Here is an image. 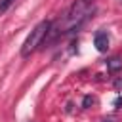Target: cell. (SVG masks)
<instances>
[{"mask_svg": "<svg viewBox=\"0 0 122 122\" xmlns=\"http://www.w3.org/2000/svg\"><path fill=\"white\" fill-rule=\"evenodd\" d=\"M13 2H15V0H0V15H2V13H6Z\"/></svg>", "mask_w": 122, "mask_h": 122, "instance_id": "5b68a950", "label": "cell"}, {"mask_svg": "<svg viewBox=\"0 0 122 122\" xmlns=\"http://www.w3.org/2000/svg\"><path fill=\"white\" fill-rule=\"evenodd\" d=\"M107 69H109L111 72L120 71V69H122V59H120V57H111V59L107 61Z\"/></svg>", "mask_w": 122, "mask_h": 122, "instance_id": "277c9868", "label": "cell"}, {"mask_svg": "<svg viewBox=\"0 0 122 122\" xmlns=\"http://www.w3.org/2000/svg\"><path fill=\"white\" fill-rule=\"evenodd\" d=\"M93 46L97 48V51H107L109 50V34L105 32V30H99V32H95V36H93Z\"/></svg>", "mask_w": 122, "mask_h": 122, "instance_id": "3957f363", "label": "cell"}, {"mask_svg": "<svg viewBox=\"0 0 122 122\" xmlns=\"http://www.w3.org/2000/svg\"><path fill=\"white\" fill-rule=\"evenodd\" d=\"M93 101H95V99H93L92 95H86V97H84V101H82L84 109H90V105H93Z\"/></svg>", "mask_w": 122, "mask_h": 122, "instance_id": "8992f818", "label": "cell"}, {"mask_svg": "<svg viewBox=\"0 0 122 122\" xmlns=\"http://www.w3.org/2000/svg\"><path fill=\"white\" fill-rule=\"evenodd\" d=\"M51 25H53L51 21H40V23L30 30V34L25 38V42H23V46H21V55H23V57H29V55L34 53L40 46H44L46 36H48Z\"/></svg>", "mask_w": 122, "mask_h": 122, "instance_id": "7a4b0ae2", "label": "cell"}, {"mask_svg": "<svg viewBox=\"0 0 122 122\" xmlns=\"http://www.w3.org/2000/svg\"><path fill=\"white\" fill-rule=\"evenodd\" d=\"M114 88L116 90H122V78H116L114 80Z\"/></svg>", "mask_w": 122, "mask_h": 122, "instance_id": "52a82bcc", "label": "cell"}, {"mask_svg": "<svg viewBox=\"0 0 122 122\" xmlns=\"http://www.w3.org/2000/svg\"><path fill=\"white\" fill-rule=\"evenodd\" d=\"M90 11H92V0H76V2L71 6V10L65 13L63 21H59L57 27L51 25L50 32H55V30H57V34H67V32L76 30V29L88 19Z\"/></svg>", "mask_w": 122, "mask_h": 122, "instance_id": "6da1fadb", "label": "cell"}]
</instances>
